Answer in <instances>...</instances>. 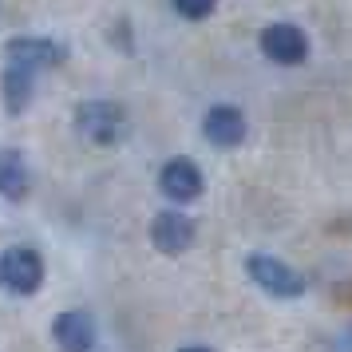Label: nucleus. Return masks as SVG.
Returning a JSON list of instances; mask_svg holds the SVG:
<instances>
[{"label":"nucleus","instance_id":"9b49d317","mask_svg":"<svg viewBox=\"0 0 352 352\" xmlns=\"http://www.w3.org/2000/svg\"><path fill=\"white\" fill-rule=\"evenodd\" d=\"M32 91H36V76L32 72H24V67H4V76H0V96H4V111L20 115L28 103H32Z\"/></svg>","mask_w":352,"mask_h":352},{"label":"nucleus","instance_id":"1a4fd4ad","mask_svg":"<svg viewBox=\"0 0 352 352\" xmlns=\"http://www.w3.org/2000/svg\"><path fill=\"white\" fill-rule=\"evenodd\" d=\"M159 186H162V194L175 198V202H194L206 182H202V170H198L190 159H170L166 166H162Z\"/></svg>","mask_w":352,"mask_h":352},{"label":"nucleus","instance_id":"7ed1b4c3","mask_svg":"<svg viewBox=\"0 0 352 352\" xmlns=\"http://www.w3.org/2000/svg\"><path fill=\"white\" fill-rule=\"evenodd\" d=\"M245 273H250L265 293H273V297H301L305 293L301 273L289 270L285 261H277V257H270V254H250L245 257Z\"/></svg>","mask_w":352,"mask_h":352},{"label":"nucleus","instance_id":"423d86ee","mask_svg":"<svg viewBox=\"0 0 352 352\" xmlns=\"http://www.w3.org/2000/svg\"><path fill=\"white\" fill-rule=\"evenodd\" d=\"M194 241V222L186 214H178V210H162L159 218L151 222V245L159 250V254H186Z\"/></svg>","mask_w":352,"mask_h":352},{"label":"nucleus","instance_id":"f03ea898","mask_svg":"<svg viewBox=\"0 0 352 352\" xmlns=\"http://www.w3.org/2000/svg\"><path fill=\"white\" fill-rule=\"evenodd\" d=\"M44 285V257L28 245H12L0 254V289L28 297Z\"/></svg>","mask_w":352,"mask_h":352},{"label":"nucleus","instance_id":"f257e3e1","mask_svg":"<svg viewBox=\"0 0 352 352\" xmlns=\"http://www.w3.org/2000/svg\"><path fill=\"white\" fill-rule=\"evenodd\" d=\"M76 131L91 146H111L127 135V111L111 99H87L76 107Z\"/></svg>","mask_w":352,"mask_h":352},{"label":"nucleus","instance_id":"f8f14e48","mask_svg":"<svg viewBox=\"0 0 352 352\" xmlns=\"http://www.w3.org/2000/svg\"><path fill=\"white\" fill-rule=\"evenodd\" d=\"M175 8H178V16H186V20H206L218 8V0H175Z\"/></svg>","mask_w":352,"mask_h":352},{"label":"nucleus","instance_id":"39448f33","mask_svg":"<svg viewBox=\"0 0 352 352\" xmlns=\"http://www.w3.org/2000/svg\"><path fill=\"white\" fill-rule=\"evenodd\" d=\"M261 52L270 56L273 64L281 67H297L305 64V56H309V40L297 24H270L265 32H261Z\"/></svg>","mask_w":352,"mask_h":352},{"label":"nucleus","instance_id":"20e7f679","mask_svg":"<svg viewBox=\"0 0 352 352\" xmlns=\"http://www.w3.org/2000/svg\"><path fill=\"white\" fill-rule=\"evenodd\" d=\"M4 56H8L12 67H24V72L36 76V72H44V67H56L67 52H64V44H56L48 36H16V40H8Z\"/></svg>","mask_w":352,"mask_h":352},{"label":"nucleus","instance_id":"ddd939ff","mask_svg":"<svg viewBox=\"0 0 352 352\" xmlns=\"http://www.w3.org/2000/svg\"><path fill=\"white\" fill-rule=\"evenodd\" d=\"M178 352H210V349H202V344H190V349H178Z\"/></svg>","mask_w":352,"mask_h":352},{"label":"nucleus","instance_id":"6e6552de","mask_svg":"<svg viewBox=\"0 0 352 352\" xmlns=\"http://www.w3.org/2000/svg\"><path fill=\"white\" fill-rule=\"evenodd\" d=\"M52 336L64 352H91L96 349V320L87 317L83 309H72V313H60L56 324H52Z\"/></svg>","mask_w":352,"mask_h":352},{"label":"nucleus","instance_id":"9d476101","mask_svg":"<svg viewBox=\"0 0 352 352\" xmlns=\"http://www.w3.org/2000/svg\"><path fill=\"white\" fill-rule=\"evenodd\" d=\"M0 194L8 202L28 198V162L16 146H0Z\"/></svg>","mask_w":352,"mask_h":352},{"label":"nucleus","instance_id":"0eeeda50","mask_svg":"<svg viewBox=\"0 0 352 352\" xmlns=\"http://www.w3.org/2000/svg\"><path fill=\"white\" fill-rule=\"evenodd\" d=\"M202 135H206V143L230 151V146H238L245 139V115L238 107H230V103H218L202 119Z\"/></svg>","mask_w":352,"mask_h":352}]
</instances>
